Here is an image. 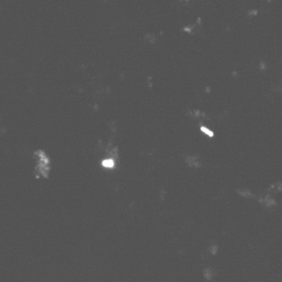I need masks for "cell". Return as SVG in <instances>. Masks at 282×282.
I'll return each mask as SVG.
<instances>
[{"instance_id":"1","label":"cell","mask_w":282,"mask_h":282,"mask_svg":"<svg viewBox=\"0 0 282 282\" xmlns=\"http://www.w3.org/2000/svg\"><path fill=\"white\" fill-rule=\"evenodd\" d=\"M33 158L35 161V168L34 173L37 179H48L50 176L51 172V161L47 151L39 149V150L34 151Z\"/></svg>"}]
</instances>
